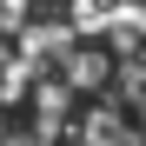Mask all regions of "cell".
Masks as SVG:
<instances>
[{
  "mask_svg": "<svg viewBox=\"0 0 146 146\" xmlns=\"http://www.w3.org/2000/svg\"><path fill=\"white\" fill-rule=\"evenodd\" d=\"M106 73H113V60L100 53V46H60V80L66 86H80V93H93V86H106Z\"/></svg>",
  "mask_w": 146,
  "mask_h": 146,
  "instance_id": "cell-1",
  "label": "cell"
}]
</instances>
